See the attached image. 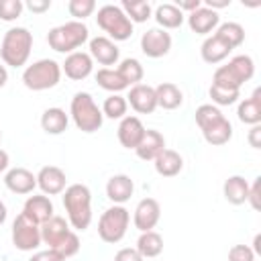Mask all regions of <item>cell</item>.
I'll use <instances>...</instances> for the list:
<instances>
[{
  "label": "cell",
  "mask_w": 261,
  "mask_h": 261,
  "mask_svg": "<svg viewBox=\"0 0 261 261\" xmlns=\"http://www.w3.org/2000/svg\"><path fill=\"white\" fill-rule=\"evenodd\" d=\"M165 149V137L159 133V130H153V128H147L141 143L137 145L135 153L139 159L143 161H153L161 151Z\"/></svg>",
  "instance_id": "obj_22"
},
{
  "label": "cell",
  "mask_w": 261,
  "mask_h": 261,
  "mask_svg": "<svg viewBox=\"0 0 261 261\" xmlns=\"http://www.w3.org/2000/svg\"><path fill=\"white\" fill-rule=\"evenodd\" d=\"M126 104L139 114H151L157 108V98H155V88L149 84H137L128 88V94L124 96Z\"/></svg>",
  "instance_id": "obj_13"
},
{
  "label": "cell",
  "mask_w": 261,
  "mask_h": 261,
  "mask_svg": "<svg viewBox=\"0 0 261 261\" xmlns=\"http://www.w3.org/2000/svg\"><path fill=\"white\" fill-rule=\"evenodd\" d=\"M249 145L253 149H259L261 147V124L251 126V130H249Z\"/></svg>",
  "instance_id": "obj_48"
},
{
  "label": "cell",
  "mask_w": 261,
  "mask_h": 261,
  "mask_svg": "<svg viewBox=\"0 0 261 261\" xmlns=\"http://www.w3.org/2000/svg\"><path fill=\"white\" fill-rule=\"evenodd\" d=\"M0 139H2V133H0Z\"/></svg>",
  "instance_id": "obj_54"
},
{
  "label": "cell",
  "mask_w": 261,
  "mask_h": 261,
  "mask_svg": "<svg viewBox=\"0 0 261 261\" xmlns=\"http://www.w3.org/2000/svg\"><path fill=\"white\" fill-rule=\"evenodd\" d=\"M6 216H8V210H6V204L0 200V226L6 222Z\"/></svg>",
  "instance_id": "obj_53"
},
{
  "label": "cell",
  "mask_w": 261,
  "mask_h": 261,
  "mask_svg": "<svg viewBox=\"0 0 261 261\" xmlns=\"http://www.w3.org/2000/svg\"><path fill=\"white\" fill-rule=\"evenodd\" d=\"M102 114L106 118H112V120H122L126 116V110H128V104H126V98L120 96V94H110L104 104H102Z\"/></svg>",
  "instance_id": "obj_36"
},
{
  "label": "cell",
  "mask_w": 261,
  "mask_h": 261,
  "mask_svg": "<svg viewBox=\"0 0 261 261\" xmlns=\"http://www.w3.org/2000/svg\"><path fill=\"white\" fill-rule=\"evenodd\" d=\"M222 194H224V200L232 206H241L247 202V196H249V181L243 177V175H230L226 177L224 186H222Z\"/></svg>",
  "instance_id": "obj_26"
},
{
  "label": "cell",
  "mask_w": 261,
  "mask_h": 261,
  "mask_svg": "<svg viewBox=\"0 0 261 261\" xmlns=\"http://www.w3.org/2000/svg\"><path fill=\"white\" fill-rule=\"evenodd\" d=\"M4 186L12 192V194H33V190L37 188V175L24 167H12L4 173Z\"/></svg>",
  "instance_id": "obj_17"
},
{
  "label": "cell",
  "mask_w": 261,
  "mask_h": 261,
  "mask_svg": "<svg viewBox=\"0 0 261 261\" xmlns=\"http://www.w3.org/2000/svg\"><path fill=\"white\" fill-rule=\"evenodd\" d=\"M202 6H206V8L214 10V12H218L220 8H228V6H230V0H204Z\"/></svg>",
  "instance_id": "obj_49"
},
{
  "label": "cell",
  "mask_w": 261,
  "mask_h": 261,
  "mask_svg": "<svg viewBox=\"0 0 261 261\" xmlns=\"http://www.w3.org/2000/svg\"><path fill=\"white\" fill-rule=\"evenodd\" d=\"M145 124L141 122L139 116H124L118 124V130H116V137L120 141V145L124 149H137V145L141 143L143 135H145Z\"/></svg>",
  "instance_id": "obj_18"
},
{
  "label": "cell",
  "mask_w": 261,
  "mask_h": 261,
  "mask_svg": "<svg viewBox=\"0 0 261 261\" xmlns=\"http://www.w3.org/2000/svg\"><path fill=\"white\" fill-rule=\"evenodd\" d=\"M8 165H10V157H8V153L4 149H0V173L8 171Z\"/></svg>",
  "instance_id": "obj_50"
},
{
  "label": "cell",
  "mask_w": 261,
  "mask_h": 261,
  "mask_svg": "<svg viewBox=\"0 0 261 261\" xmlns=\"http://www.w3.org/2000/svg\"><path fill=\"white\" fill-rule=\"evenodd\" d=\"M96 24L108 35V39L116 41H126L133 37V22L126 18L120 6L116 4H104L98 8L96 14Z\"/></svg>",
  "instance_id": "obj_7"
},
{
  "label": "cell",
  "mask_w": 261,
  "mask_h": 261,
  "mask_svg": "<svg viewBox=\"0 0 261 261\" xmlns=\"http://www.w3.org/2000/svg\"><path fill=\"white\" fill-rule=\"evenodd\" d=\"M171 49V35L159 27L149 29L143 33L141 37V51L151 57V59H159L163 55H167Z\"/></svg>",
  "instance_id": "obj_10"
},
{
  "label": "cell",
  "mask_w": 261,
  "mask_h": 261,
  "mask_svg": "<svg viewBox=\"0 0 261 261\" xmlns=\"http://www.w3.org/2000/svg\"><path fill=\"white\" fill-rule=\"evenodd\" d=\"M12 245L18 251H35L41 247V226L31 222L24 214H18L12 222Z\"/></svg>",
  "instance_id": "obj_9"
},
{
  "label": "cell",
  "mask_w": 261,
  "mask_h": 261,
  "mask_svg": "<svg viewBox=\"0 0 261 261\" xmlns=\"http://www.w3.org/2000/svg\"><path fill=\"white\" fill-rule=\"evenodd\" d=\"M253 253L255 255H261V234H255V239H253Z\"/></svg>",
  "instance_id": "obj_51"
},
{
  "label": "cell",
  "mask_w": 261,
  "mask_h": 261,
  "mask_svg": "<svg viewBox=\"0 0 261 261\" xmlns=\"http://www.w3.org/2000/svg\"><path fill=\"white\" fill-rule=\"evenodd\" d=\"M59 80H61V63H57L55 59H39L27 65L22 71V84L33 92L51 90L59 84Z\"/></svg>",
  "instance_id": "obj_6"
},
{
  "label": "cell",
  "mask_w": 261,
  "mask_h": 261,
  "mask_svg": "<svg viewBox=\"0 0 261 261\" xmlns=\"http://www.w3.org/2000/svg\"><path fill=\"white\" fill-rule=\"evenodd\" d=\"M255 257L249 245H232L228 249V261H255Z\"/></svg>",
  "instance_id": "obj_42"
},
{
  "label": "cell",
  "mask_w": 261,
  "mask_h": 261,
  "mask_svg": "<svg viewBox=\"0 0 261 261\" xmlns=\"http://www.w3.org/2000/svg\"><path fill=\"white\" fill-rule=\"evenodd\" d=\"M255 73V63L251 55H234L226 65L216 67L212 75V86L226 90H241L245 82H249Z\"/></svg>",
  "instance_id": "obj_4"
},
{
  "label": "cell",
  "mask_w": 261,
  "mask_h": 261,
  "mask_svg": "<svg viewBox=\"0 0 261 261\" xmlns=\"http://www.w3.org/2000/svg\"><path fill=\"white\" fill-rule=\"evenodd\" d=\"M114 261H145V259L141 257V253H139L137 249L124 247V249L116 251V255H114Z\"/></svg>",
  "instance_id": "obj_45"
},
{
  "label": "cell",
  "mask_w": 261,
  "mask_h": 261,
  "mask_svg": "<svg viewBox=\"0 0 261 261\" xmlns=\"http://www.w3.org/2000/svg\"><path fill=\"white\" fill-rule=\"evenodd\" d=\"M161 218V206L155 198H143L135 212H133V222H135V228H139L141 232L145 230H153L157 226Z\"/></svg>",
  "instance_id": "obj_15"
},
{
  "label": "cell",
  "mask_w": 261,
  "mask_h": 261,
  "mask_svg": "<svg viewBox=\"0 0 261 261\" xmlns=\"http://www.w3.org/2000/svg\"><path fill=\"white\" fill-rule=\"evenodd\" d=\"M214 35H216L228 49H237V47H241L243 41H245V29H243L239 22H232V20L218 24L216 31H214Z\"/></svg>",
  "instance_id": "obj_31"
},
{
  "label": "cell",
  "mask_w": 261,
  "mask_h": 261,
  "mask_svg": "<svg viewBox=\"0 0 261 261\" xmlns=\"http://www.w3.org/2000/svg\"><path fill=\"white\" fill-rule=\"evenodd\" d=\"M202 135H204V141H206L208 145L220 147V145H226V143L232 139V124H230V120L224 116V118L218 120L216 124L204 128Z\"/></svg>",
  "instance_id": "obj_32"
},
{
  "label": "cell",
  "mask_w": 261,
  "mask_h": 261,
  "mask_svg": "<svg viewBox=\"0 0 261 261\" xmlns=\"http://www.w3.org/2000/svg\"><path fill=\"white\" fill-rule=\"evenodd\" d=\"M159 29L163 31H171V29H179L184 24V18L186 14L175 6V4H159L153 12Z\"/></svg>",
  "instance_id": "obj_28"
},
{
  "label": "cell",
  "mask_w": 261,
  "mask_h": 261,
  "mask_svg": "<svg viewBox=\"0 0 261 261\" xmlns=\"http://www.w3.org/2000/svg\"><path fill=\"white\" fill-rule=\"evenodd\" d=\"M133 192H135V184L126 173H116L106 181V196L114 204L122 206L126 200H130Z\"/></svg>",
  "instance_id": "obj_20"
},
{
  "label": "cell",
  "mask_w": 261,
  "mask_h": 261,
  "mask_svg": "<svg viewBox=\"0 0 261 261\" xmlns=\"http://www.w3.org/2000/svg\"><path fill=\"white\" fill-rule=\"evenodd\" d=\"M120 8H122V12L126 14V18L135 24H141V22H147L151 16H153V8H151V4L149 2H145V0H122V4H120Z\"/></svg>",
  "instance_id": "obj_33"
},
{
  "label": "cell",
  "mask_w": 261,
  "mask_h": 261,
  "mask_svg": "<svg viewBox=\"0 0 261 261\" xmlns=\"http://www.w3.org/2000/svg\"><path fill=\"white\" fill-rule=\"evenodd\" d=\"M69 230H71L69 228V222L63 216H55L53 214L47 222L41 224V241L45 245H49V249H55Z\"/></svg>",
  "instance_id": "obj_23"
},
{
  "label": "cell",
  "mask_w": 261,
  "mask_h": 261,
  "mask_svg": "<svg viewBox=\"0 0 261 261\" xmlns=\"http://www.w3.org/2000/svg\"><path fill=\"white\" fill-rule=\"evenodd\" d=\"M116 71H118L120 77L128 84V88L141 84V80H143V75H145V69H143L141 61L135 59V57H126V59H122V61L118 63Z\"/></svg>",
  "instance_id": "obj_35"
},
{
  "label": "cell",
  "mask_w": 261,
  "mask_h": 261,
  "mask_svg": "<svg viewBox=\"0 0 261 261\" xmlns=\"http://www.w3.org/2000/svg\"><path fill=\"white\" fill-rule=\"evenodd\" d=\"M222 118H224V114H222L220 108L214 106V104H202V106L196 108V124L200 126V130H204V128L216 124V122L222 120Z\"/></svg>",
  "instance_id": "obj_37"
},
{
  "label": "cell",
  "mask_w": 261,
  "mask_h": 261,
  "mask_svg": "<svg viewBox=\"0 0 261 261\" xmlns=\"http://www.w3.org/2000/svg\"><path fill=\"white\" fill-rule=\"evenodd\" d=\"M153 165H155V171L161 175V177H173L177 175L181 169H184V159L177 151L173 149H163L155 159H153Z\"/></svg>",
  "instance_id": "obj_24"
},
{
  "label": "cell",
  "mask_w": 261,
  "mask_h": 261,
  "mask_svg": "<svg viewBox=\"0 0 261 261\" xmlns=\"http://www.w3.org/2000/svg\"><path fill=\"white\" fill-rule=\"evenodd\" d=\"M20 214H24L31 222H35V224L41 226L43 222H47L55 214V208H53V202H51L49 196H45V194H33V196H29L24 200Z\"/></svg>",
  "instance_id": "obj_12"
},
{
  "label": "cell",
  "mask_w": 261,
  "mask_h": 261,
  "mask_svg": "<svg viewBox=\"0 0 261 261\" xmlns=\"http://www.w3.org/2000/svg\"><path fill=\"white\" fill-rule=\"evenodd\" d=\"M67 10H69V14L73 16V20L84 22L88 16L94 14L96 2H94V0H69V2H67Z\"/></svg>",
  "instance_id": "obj_39"
},
{
  "label": "cell",
  "mask_w": 261,
  "mask_h": 261,
  "mask_svg": "<svg viewBox=\"0 0 261 261\" xmlns=\"http://www.w3.org/2000/svg\"><path fill=\"white\" fill-rule=\"evenodd\" d=\"M218 24H220L218 12H214L206 6H200V8H196L194 12L188 14V27L196 35H210L212 31H216Z\"/></svg>",
  "instance_id": "obj_19"
},
{
  "label": "cell",
  "mask_w": 261,
  "mask_h": 261,
  "mask_svg": "<svg viewBox=\"0 0 261 261\" xmlns=\"http://www.w3.org/2000/svg\"><path fill=\"white\" fill-rule=\"evenodd\" d=\"M128 222H130V212L124 206L114 204L102 212V216L98 220V237L110 245L120 243L126 234Z\"/></svg>",
  "instance_id": "obj_8"
},
{
  "label": "cell",
  "mask_w": 261,
  "mask_h": 261,
  "mask_svg": "<svg viewBox=\"0 0 261 261\" xmlns=\"http://www.w3.org/2000/svg\"><path fill=\"white\" fill-rule=\"evenodd\" d=\"M86 41H90V31L86 22L80 20H69L59 27H53L47 33V43L53 51L57 53H73L77 51Z\"/></svg>",
  "instance_id": "obj_3"
},
{
  "label": "cell",
  "mask_w": 261,
  "mask_h": 261,
  "mask_svg": "<svg viewBox=\"0 0 261 261\" xmlns=\"http://www.w3.org/2000/svg\"><path fill=\"white\" fill-rule=\"evenodd\" d=\"M33 14H41V12H47L51 8V0H29L24 4Z\"/></svg>",
  "instance_id": "obj_46"
},
{
  "label": "cell",
  "mask_w": 261,
  "mask_h": 261,
  "mask_svg": "<svg viewBox=\"0 0 261 261\" xmlns=\"http://www.w3.org/2000/svg\"><path fill=\"white\" fill-rule=\"evenodd\" d=\"M24 10V4L20 0H0V20L12 22L16 20Z\"/></svg>",
  "instance_id": "obj_41"
},
{
  "label": "cell",
  "mask_w": 261,
  "mask_h": 261,
  "mask_svg": "<svg viewBox=\"0 0 261 261\" xmlns=\"http://www.w3.org/2000/svg\"><path fill=\"white\" fill-rule=\"evenodd\" d=\"M230 51H232V49H228L216 35H208V37L204 39L202 47H200V55H202V59H204L206 63H212V65L224 61V59L230 55Z\"/></svg>",
  "instance_id": "obj_29"
},
{
  "label": "cell",
  "mask_w": 261,
  "mask_h": 261,
  "mask_svg": "<svg viewBox=\"0 0 261 261\" xmlns=\"http://www.w3.org/2000/svg\"><path fill=\"white\" fill-rule=\"evenodd\" d=\"M247 202L251 204L253 210H259V208H261V177H255V181L249 184V196H247Z\"/></svg>",
  "instance_id": "obj_43"
},
{
  "label": "cell",
  "mask_w": 261,
  "mask_h": 261,
  "mask_svg": "<svg viewBox=\"0 0 261 261\" xmlns=\"http://www.w3.org/2000/svg\"><path fill=\"white\" fill-rule=\"evenodd\" d=\"M67 124H69V114L59 106L47 108L41 114V128L47 135H61V133H65Z\"/></svg>",
  "instance_id": "obj_25"
},
{
  "label": "cell",
  "mask_w": 261,
  "mask_h": 261,
  "mask_svg": "<svg viewBox=\"0 0 261 261\" xmlns=\"http://www.w3.org/2000/svg\"><path fill=\"white\" fill-rule=\"evenodd\" d=\"M31 49H33V33L24 27H12L2 37L0 57L4 65L22 67L31 57Z\"/></svg>",
  "instance_id": "obj_2"
},
{
  "label": "cell",
  "mask_w": 261,
  "mask_h": 261,
  "mask_svg": "<svg viewBox=\"0 0 261 261\" xmlns=\"http://www.w3.org/2000/svg\"><path fill=\"white\" fill-rule=\"evenodd\" d=\"M175 6L181 10V12H194L196 8H200L202 6V0H177L175 2Z\"/></svg>",
  "instance_id": "obj_47"
},
{
  "label": "cell",
  "mask_w": 261,
  "mask_h": 261,
  "mask_svg": "<svg viewBox=\"0 0 261 261\" xmlns=\"http://www.w3.org/2000/svg\"><path fill=\"white\" fill-rule=\"evenodd\" d=\"M143 259H153L159 257L163 253V237L155 230H145L141 232V237L137 239V247H135Z\"/></svg>",
  "instance_id": "obj_30"
},
{
  "label": "cell",
  "mask_w": 261,
  "mask_h": 261,
  "mask_svg": "<svg viewBox=\"0 0 261 261\" xmlns=\"http://www.w3.org/2000/svg\"><path fill=\"white\" fill-rule=\"evenodd\" d=\"M69 116H71L75 128L82 133H96L104 122V114H102L100 106L94 102L92 94H88V92L73 94L71 104H69Z\"/></svg>",
  "instance_id": "obj_5"
},
{
  "label": "cell",
  "mask_w": 261,
  "mask_h": 261,
  "mask_svg": "<svg viewBox=\"0 0 261 261\" xmlns=\"http://www.w3.org/2000/svg\"><path fill=\"white\" fill-rule=\"evenodd\" d=\"M80 237H77V232L75 230H69L63 239H61V243L55 247V251L63 257V259H67V257H73L77 251H80Z\"/></svg>",
  "instance_id": "obj_40"
},
{
  "label": "cell",
  "mask_w": 261,
  "mask_h": 261,
  "mask_svg": "<svg viewBox=\"0 0 261 261\" xmlns=\"http://www.w3.org/2000/svg\"><path fill=\"white\" fill-rule=\"evenodd\" d=\"M92 69H94V59L86 51H73L61 63V73H65L73 82L86 80L92 73Z\"/></svg>",
  "instance_id": "obj_16"
},
{
  "label": "cell",
  "mask_w": 261,
  "mask_h": 261,
  "mask_svg": "<svg viewBox=\"0 0 261 261\" xmlns=\"http://www.w3.org/2000/svg\"><path fill=\"white\" fill-rule=\"evenodd\" d=\"M6 82H8V69L6 65H0V88H4Z\"/></svg>",
  "instance_id": "obj_52"
},
{
  "label": "cell",
  "mask_w": 261,
  "mask_h": 261,
  "mask_svg": "<svg viewBox=\"0 0 261 261\" xmlns=\"http://www.w3.org/2000/svg\"><path fill=\"white\" fill-rule=\"evenodd\" d=\"M37 186L41 188V192L45 196H57L63 194V190L67 188V177L65 171L57 165H45L39 169L37 173Z\"/></svg>",
  "instance_id": "obj_14"
},
{
  "label": "cell",
  "mask_w": 261,
  "mask_h": 261,
  "mask_svg": "<svg viewBox=\"0 0 261 261\" xmlns=\"http://www.w3.org/2000/svg\"><path fill=\"white\" fill-rule=\"evenodd\" d=\"M88 53L94 61H98L100 65L104 67H110V65H116L118 59H120V49L116 47V43L104 35L100 37H94L88 41Z\"/></svg>",
  "instance_id": "obj_11"
},
{
  "label": "cell",
  "mask_w": 261,
  "mask_h": 261,
  "mask_svg": "<svg viewBox=\"0 0 261 261\" xmlns=\"http://www.w3.org/2000/svg\"><path fill=\"white\" fill-rule=\"evenodd\" d=\"M237 116L243 124H249V126L261 124V88H255L249 98L239 102Z\"/></svg>",
  "instance_id": "obj_21"
},
{
  "label": "cell",
  "mask_w": 261,
  "mask_h": 261,
  "mask_svg": "<svg viewBox=\"0 0 261 261\" xmlns=\"http://www.w3.org/2000/svg\"><path fill=\"white\" fill-rule=\"evenodd\" d=\"M63 208L73 230H86L92 222V192L84 184H71L63 190Z\"/></svg>",
  "instance_id": "obj_1"
},
{
  "label": "cell",
  "mask_w": 261,
  "mask_h": 261,
  "mask_svg": "<svg viewBox=\"0 0 261 261\" xmlns=\"http://www.w3.org/2000/svg\"><path fill=\"white\" fill-rule=\"evenodd\" d=\"M155 98H157V106L163 110H175L184 104V94L181 90L171 84V82H163L155 88Z\"/></svg>",
  "instance_id": "obj_27"
},
{
  "label": "cell",
  "mask_w": 261,
  "mask_h": 261,
  "mask_svg": "<svg viewBox=\"0 0 261 261\" xmlns=\"http://www.w3.org/2000/svg\"><path fill=\"white\" fill-rule=\"evenodd\" d=\"M29 261H65L55 249H45V251H37L33 253V257Z\"/></svg>",
  "instance_id": "obj_44"
},
{
  "label": "cell",
  "mask_w": 261,
  "mask_h": 261,
  "mask_svg": "<svg viewBox=\"0 0 261 261\" xmlns=\"http://www.w3.org/2000/svg\"><path fill=\"white\" fill-rule=\"evenodd\" d=\"M96 82H98V86L102 88V90H106V92H110V94H120L122 90H126L128 88V84L120 77V73L116 71V69H112V67H102V69H98L96 71Z\"/></svg>",
  "instance_id": "obj_34"
},
{
  "label": "cell",
  "mask_w": 261,
  "mask_h": 261,
  "mask_svg": "<svg viewBox=\"0 0 261 261\" xmlns=\"http://www.w3.org/2000/svg\"><path fill=\"white\" fill-rule=\"evenodd\" d=\"M208 94H210L214 106H232L241 98V90H226V88H218V86H210Z\"/></svg>",
  "instance_id": "obj_38"
}]
</instances>
